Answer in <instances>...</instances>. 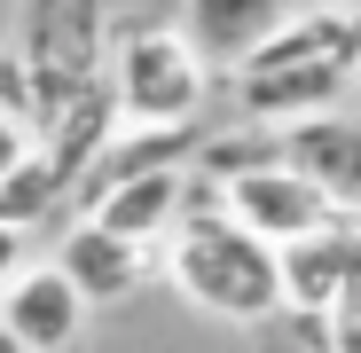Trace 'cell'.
I'll return each instance as SVG.
<instances>
[{
  "mask_svg": "<svg viewBox=\"0 0 361 353\" xmlns=\"http://www.w3.org/2000/svg\"><path fill=\"white\" fill-rule=\"evenodd\" d=\"M361 63V16L338 8H307V16H283L244 63H228V94L244 110V126H290V118H314L338 110L345 79Z\"/></svg>",
  "mask_w": 361,
  "mask_h": 353,
  "instance_id": "cell-1",
  "label": "cell"
},
{
  "mask_svg": "<svg viewBox=\"0 0 361 353\" xmlns=\"http://www.w3.org/2000/svg\"><path fill=\"white\" fill-rule=\"evenodd\" d=\"M102 87L118 102V126H197L204 110V55L180 39V24L126 16L102 39Z\"/></svg>",
  "mask_w": 361,
  "mask_h": 353,
  "instance_id": "cell-2",
  "label": "cell"
},
{
  "mask_svg": "<svg viewBox=\"0 0 361 353\" xmlns=\"http://www.w3.org/2000/svg\"><path fill=\"white\" fill-rule=\"evenodd\" d=\"M165 275L189 290V299L220 322H267L283 299H275V252L259 235H244L220 212H189L173 220L165 235Z\"/></svg>",
  "mask_w": 361,
  "mask_h": 353,
  "instance_id": "cell-3",
  "label": "cell"
},
{
  "mask_svg": "<svg viewBox=\"0 0 361 353\" xmlns=\"http://www.w3.org/2000/svg\"><path fill=\"white\" fill-rule=\"evenodd\" d=\"M102 39H110V8H102V0H24V16H16V63L32 79L39 126L79 87L102 79Z\"/></svg>",
  "mask_w": 361,
  "mask_h": 353,
  "instance_id": "cell-4",
  "label": "cell"
},
{
  "mask_svg": "<svg viewBox=\"0 0 361 353\" xmlns=\"http://www.w3.org/2000/svg\"><path fill=\"white\" fill-rule=\"evenodd\" d=\"M275 165H290L322 204L361 212V118H345V110H314V118L275 126Z\"/></svg>",
  "mask_w": 361,
  "mask_h": 353,
  "instance_id": "cell-5",
  "label": "cell"
},
{
  "mask_svg": "<svg viewBox=\"0 0 361 353\" xmlns=\"http://www.w3.org/2000/svg\"><path fill=\"white\" fill-rule=\"evenodd\" d=\"M361 275V212H330L314 235L275 252V314H322L338 290Z\"/></svg>",
  "mask_w": 361,
  "mask_h": 353,
  "instance_id": "cell-6",
  "label": "cell"
},
{
  "mask_svg": "<svg viewBox=\"0 0 361 353\" xmlns=\"http://www.w3.org/2000/svg\"><path fill=\"white\" fill-rule=\"evenodd\" d=\"M330 212H338V204H322L290 165H259V173H235V181H220V220H235L244 235H259L267 252L298 244V235H314Z\"/></svg>",
  "mask_w": 361,
  "mask_h": 353,
  "instance_id": "cell-7",
  "label": "cell"
},
{
  "mask_svg": "<svg viewBox=\"0 0 361 353\" xmlns=\"http://www.w3.org/2000/svg\"><path fill=\"white\" fill-rule=\"evenodd\" d=\"M87 322V299L55 275V267H16L0 283V337L24 353H63Z\"/></svg>",
  "mask_w": 361,
  "mask_h": 353,
  "instance_id": "cell-8",
  "label": "cell"
},
{
  "mask_svg": "<svg viewBox=\"0 0 361 353\" xmlns=\"http://www.w3.org/2000/svg\"><path fill=\"white\" fill-rule=\"evenodd\" d=\"M47 267L63 275L79 299H126V290H142V283H149V267H157V259H149V244H126V235H110V228L79 220Z\"/></svg>",
  "mask_w": 361,
  "mask_h": 353,
  "instance_id": "cell-9",
  "label": "cell"
},
{
  "mask_svg": "<svg viewBox=\"0 0 361 353\" xmlns=\"http://www.w3.org/2000/svg\"><path fill=\"white\" fill-rule=\"evenodd\" d=\"M283 16H290V0H180V39L204 63H244Z\"/></svg>",
  "mask_w": 361,
  "mask_h": 353,
  "instance_id": "cell-10",
  "label": "cell"
},
{
  "mask_svg": "<svg viewBox=\"0 0 361 353\" xmlns=\"http://www.w3.org/2000/svg\"><path fill=\"white\" fill-rule=\"evenodd\" d=\"M180 189H189V165H173V173H142V181L110 189V197H102L94 212H79V220H94V228H110V235H126V244H165L173 220H180Z\"/></svg>",
  "mask_w": 361,
  "mask_h": 353,
  "instance_id": "cell-11",
  "label": "cell"
},
{
  "mask_svg": "<svg viewBox=\"0 0 361 353\" xmlns=\"http://www.w3.org/2000/svg\"><path fill=\"white\" fill-rule=\"evenodd\" d=\"M63 197H71V189H63V173H55L39 149H24L8 173H0V228H16V235H24L32 220L63 212Z\"/></svg>",
  "mask_w": 361,
  "mask_h": 353,
  "instance_id": "cell-12",
  "label": "cell"
},
{
  "mask_svg": "<svg viewBox=\"0 0 361 353\" xmlns=\"http://www.w3.org/2000/svg\"><path fill=\"white\" fill-rule=\"evenodd\" d=\"M0 118L32 142V126H39V102H32V79H24V63H16V47H0Z\"/></svg>",
  "mask_w": 361,
  "mask_h": 353,
  "instance_id": "cell-13",
  "label": "cell"
},
{
  "mask_svg": "<svg viewBox=\"0 0 361 353\" xmlns=\"http://www.w3.org/2000/svg\"><path fill=\"white\" fill-rule=\"evenodd\" d=\"M322 353H361V275L322 306Z\"/></svg>",
  "mask_w": 361,
  "mask_h": 353,
  "instance_id": "cell-14",
  "label": "cell"
},
{
  "mask_svg": "<svg viewBox=\"0 0 361 353\" xmlns=\"http://www.w3.org/2000/svg\"><path fill=\"white\" fill-rule=\"evenodd\" d=\"M16 267H24V235H16V228H0V283H8Z\"/></svg>",
  "mask_w": 361,
  "mask_h": 353,
  "instance_id": "cell-15",
  "label": "cell"
},
{
  "mask_svg": "<svg viewBox=\"0 0 361 353\" xmlns=\"http://www.w3.org/2000/svg\"><path fill=\"white\" fill-rule=\"evenodd\" d=\"M24 149H32V142H24V134H16V126H8V118H0V173H8V165H16V157H24Z\"/></svg>",
  "mask_w": 361,
  "mask_h": 353,
  "instance_id": "cell-16",
  "label": "cell"
},
{
  "mask_svg": "<svg viewBox=\"0 0 361 353\" xmlns=\"http://www.w3.org/2000/svg\"><path fill=\"white\" fill-rule=\"evenodd\" d=\"M322 8H338V16H361V0H322Z\"/></svg>",
  "mask_w": 361,
  "mask_h": 353,
  "instance_id": "cell-17",
  "label": "cell"
},
{
  "mask_svg": "<svg viewBox=\"0 0 361 353\" xmlns=\"http://www.w3.org/2000/svg\"><path fill=\"white\" fill-rule=\"evenodd\" d=\"M0 353H24V345H8V337H0Z\"/></svg>",
  "mask_w": 361,
  "mask_h": 353,
  "instance_id": "cell-18",
  "label": "cell"
},
{
  "mask_svg": "<svg viewBox=\"0 0 361 353\" xmlns=\"http://www.w3.org/2000/svg\"><path fill=\"white\" fill-rule=\"evenodd\" d=\"M353 79H361V63H353Z\"/></svg>",
  "mask_w": 361,
  "mask_h": 353,
  "instance_id": "cell-19",
  "label": "cell"
}]
</instances>
